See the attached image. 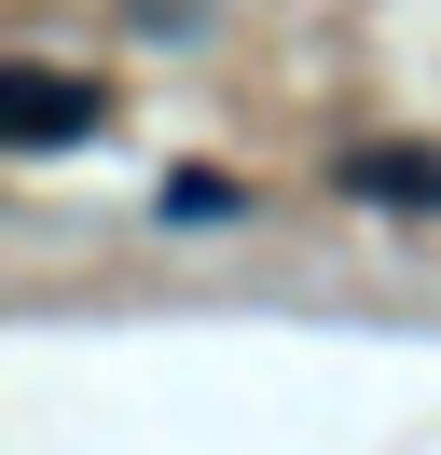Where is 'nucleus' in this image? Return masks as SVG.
Returning a JSON list of instances; mask_svg holds the SVG:
<instances>
[{"mask_svg":"<svg viewBox=\"0 0 441 455\" xmlns=\"http://www.w3.org/2000/svg\"><path fill=\"white\" fill-rule=\"evenodd\" d=\"M165 221H248V180H207V166H180V180H165Z\"/></svg>","mask_w":441,"mask_h":455,"instance_id":"3","label":"nucleus"},{"mask_svg":"<svg viewBox=\"0 0 441 455\" xmlns=\"http://www.w3.org/2000/svg\"><path fill=\"white\" fill-rule=\"evenodd\" d=\"M331 194H345V207H400V221H428V207H441V139H358L345 166H331Z\"/></svg>","mask_w":441,"mask_h":455,"instance_id":"1","label":"nucleus"},{"mask_svg":"<svg viewBox=\"0 0 441 455\" xmlns=\"http://www.w3.org/2000/svg\"><path fill=\"white\" fill-rule=\"evenodd\" d=\"M97 124V84L83 69H14V97H0V152H55Z\"/></svg>","mask_w":441,"mask_h":455,"instance_id":"2","label":"nucleus"}]
</instances>
